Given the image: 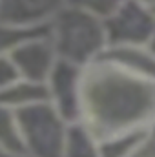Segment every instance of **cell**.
Wrapping results in <instances>:
<instances>
[{"instance_id": "obj_1", "label": "cell", "mask_w": 155, "mask_h": 157, "mask_svg": "<svg viewBox=\"0 0 155 157\" xmlns=\"http://www.w3.org/2000/svg\"><path fill=\"white\" fill-rule=\"evenodd\" d=\"M59 48L68 59H82L89 55L102 39L95 18L80 11H68L62 13L59 18Z\"/></svg>"}, {"instance_id": "obj_5", "label": "cell", "mask_w": 155, "mask_h": 157, "mask_svg": "<svg viewBox=\"0 0 155 157\" xmlns=\"http://www.w3.org/2000/svg\"><path fill=\"white\" fill-rule=\"evenodd\" d=\"M15 75H17V68L13 66V62H9L6 59H0V84L11 82Z\"/></svg>"}, {"instance_id": "obj_3", "label": "cell", "mask_w": 155, "mask_h": 157, "mask_svg": "<svg viewBox=\"0 0 155 157\" xmlns=\"http://www.w3.org/2000/svg\"><path fill=\"white\" fill-rule=\"evenodd\" d=\"M59 0H0V22L29 24L40 22L53 13Z\"/></svg>"}, {"instance_id": "obj_2", "label": "cell", "mask_w": 155, "mask_h": 157, "mask_svg": "<svg viewBox=\"0 0 155 157\" xmlns=\"http://www.w3.org/2000/svg\"><path fill=\"white\" fill-rule=\"evenodd\" d=\"M51 46L33 40V42H22L15 53H13V66L18 73H24L31 80H40L49 68H51Z\"/></svg>"}, {"instance_id": "obj_4", "label": "cell", "mask_w": 155, "mask_h": 157, "mask_svg": "<svg viewBox=\"0 0 155 157\" xmlns=\"http://www.w3.org/2000/svg\"><path fill=\"white\" fill-rule=\"evenodd\" d=\"M73 4H77L75 7H89V9H112L115 0H71Z\"/></svg>"}]
</instances>
